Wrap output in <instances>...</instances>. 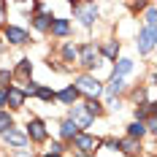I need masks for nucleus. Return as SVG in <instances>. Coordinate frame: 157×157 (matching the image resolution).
I'll return each instance as SVG.
<instances>
[{"label": "nucleus", "instance_id": "17", "mask_svg": "<svg viewBox=\"0 0 157 157\" xmlns=\"http://www.w3.org/2000/svg\"><path fill=\"white\" fill-rule=\"evenodd\" d=\"M78 133H81V130H78L71 119H63V125H60V136H63V141H73Z\"/></svg>", "mask_w": 157, "mask_h": 157}, {"label": "nucleus", "instance_id": "8", "mask_svg": "<svg viewBox=\"0 0 157 157\" xmlns=\"http://www.w3.org/2000/svg\"><path fill=\"white\" fill-rule=\"evenodd\" d=\"M73 11H76V16H78V22H81V25H84V27H92L95 25V19H98V6H92V3H90V6H73Z\"/></svg>", "mask_w": 157, "mask_h": 157}, {"label": "nucleus", "instance_id": "30", "mask_svg": "<svg viewBox=\"0 0 157 157\" xmlns=\"http://www.w3.org/2000/svg\"><path fill=\"white\" fill-rule=\"evenodd\" d=\"M14 157H33V152H30V149H19Z\"/></svg>", "mask_w": 157, "mask_h": 157}, {"label": "nucleus", "instance_id": "5", "mask_svg": "<svg viewBox=\"0 0 157 157\" xmlns=\"http://www.w3.org/2000/svg\"><path fill=\"white\" fill-rule=\"evenodd\" d=\"M68 119H71V122H73V125H76L81 133H84V130H87V127L95 122L92 117L84 111V106H81V103H73V106H71V114H68Z\"/></svg>", "mask_w": 157, "mask_h": 157}, {"label": "nucleus", "instance_id": "13", "mask_svg": "<svg viewBox=\"0 0 157 157\" xmlns=\"http://www.w3.org/2000/svg\"><path fill=\"white\" fill-rule=\"evenodd\" d=\"M119 152L127 157H138L141 155V141H133V138H119Z\"/></svg>", "mask_w": 157, "mask_h": 157}, {"label": "nucleus", "instance_id": "24", "mask_svg": "<svg viewBox=\"0 0 157 157\" xmlns=\"http://www.w3.org/2000/svg\"><path fill=\"white\" fill-rule=\"evenodd\" d=\"M78 57V46H73V44H63V60L65 63H73Z\"/></svg>", "mask_w": 157, "mask_h": 157}, {"label": "nucleus", "instance_id": "21", "mask_svg": "<svg viewBox=\"0 0 157 157\" xmlns=\"http://www.w3.org/2000/svg\"><path fill=\"white\" fill-rule=\"evenodd\" d=\"M81 106H84V111H87L92 119L103 114V103H100V100H87V103H81Z\"/></svg>", "mask_w": 157, "mask_h": 157}, {"label": "nucleus", "instance_id": "19", "mask_svg": "<svg viewBox=\"0 0 157 157\" xmlns=\"http://www.w3.org/2000/svg\"><path fill=\"white\" fill-rule=\"evenodd\" d=\"M144 136H146V127H144V122H130L127 125V138H133V141H141Z\"/></svg>", "mask_w": 157, "mask_h": 157}, {"label": "nucleus", "instance_id": "2", "mask_svg": "<svg viewBox=\"0 0 157 157\" xmlns=\"http://www.w3.org/2000/svg\"><path fill=\"white\" fill-rule=\"evenodd\" d=\"M78 65L84 68V71H95L98 65L103 63V57H100V52H98V46L95 44H81L78 46Z\"/></svg>", "mask_w": 157, "mask_h": 157}, {"label": "nucleus", "instance_id": "14", "mask_svg": "<svg viewBox=\"0 0 157 157\" xmlns=\"http://www.w3.org/2000/svg\"><path fill=\"white\" fill-rule=\"evenodd\" d=\"M52 22H54V16H52V14H46V11H38V14L33 16V27H35L38 33H49Z\"/></svg>", "mask_w": 157, "mask_h": 157}, {"label": "nucleus", "instance_id": "11", "mask_svg": "<svg viewBox=\"0 0 157 157\" xmlns=\"http://www.w3.org/2000/svg\"><path fill=\"white\" fill-rule=\"evenodd\" d=\"M78 98H81V95L76 92V87H73V84H68V87H63L60 92H54V100H60V103H65V106H73Z\"/></svg>", "mask_w": 157, "mask_h": 157}, {"label": "nucleus", "instance_id": "28", "mask_svg": "<svg viewBox=\"0 0 157 157\" xmlns=\"http://www.w3.org/2000/svg\"><path fill=\"white\" fill-rule=\"evenodd\" d=\"M100 146H106V149H114V152H117V149H119V141H117V138H103Z\"/></svg>", "mask_w": 157, "mask_h": 157}, {"label": "nucleus", "instance_id": "20", "mask_svg": "<svg viewBox=\"0 0 157 157\" xmlns=\"http://www.w3.org/2000/svg\"><path fill=\"white\" fill-rule=\"evenodd\" d=\"M130 71H133V60H127V57H119V60H117V68H114V76L125 78Z\"/></svg>", "mask_w": 157, "mask_h": 157}, {"label": "nucleus", "instance_id": "15", "mask_svg": "<svg viewBox=\"0 0 157 157\" xmlns=\"http://www.w3.org/2000/svg\"><path fill=\"white\" fill-rule=\"evenodd\" d=\"M98 52H100V57H103V60L117 63V57H119V41H109V44L98 46Z\"/></svg>", "mask_w": 157, "mask_h": 157}, {"label": "nucleus", "instance_id": "18", "mask_svg": "<svg viewBox=\"0 0 157 157\" xmlns=\"http://www.w3.org/2000/svg\"><path fill=\"white\" fill-rule=\"evenodd\" d=\"M149 117H155V100H146L144 106L136 109V122H146Z\"/></svg>", "mask_w": 157, "mask_h": 157}, {"label": "nucleus", "instance_id": "12", "mask_svg": "<svg viewBox=\"0 0 157 157\" xmlns=\"http://www.w3.org/2000/svg\"><path fill=\"white\" fill-rule=\"evenodd\" d=\"M49 33H52L54 38H68V33H71V22L63 19V16H54V22H52Z\"/></svg>", "mask_w": 157, "mask_h": 157}, {"label": "nucleus", "instance_id": "23", "mask_svg": "<svg viewBox=\"0 0 157 157\" xmlns=\"http://www.w3.org/2000/svg\"><path fill=\"white\" fill-rule=\"evenodd\" d=\"M11 127H14V117L3 109V111H0V136H3L6 130H11Z\"/></svg>", "mask_w": 157, "mask_h": 157}, {"label": "nucleus", "instance_id": "7", "mask_svg": "<svg viewBox=\"0 0 157 157\" xmlns=\"http://www.w3.org/2000/svg\"><path fill=\"white\" fill-rule=\"evenodd\" d=\"M3 35H6V41L14 44V46H25V44L30 41V33L25 30V27H16V25H6V27H3Z\"/></svg>", "mask_w": 157, "mask_h": 157}, {"label": "nucleus", "instance_id": "4", "mask_svg": "<svg viewBox=\"0 0 157 157\" xmlns=\"http://www.w3.org/2000/svg\"><path fill=\"white\" fill-rule=\"evenodd\" d=\"M100 146V141L90 136V133H78L76 138H73V149H76V155H92L95 149Z\"/></svg>", "mask_w": 157, "mask_h": 157}, {"label": "nucleus", "instance_id": "33", "mask_svg": "<svg viewBox=\"0 0 157 157\" xmlns=\"http://www.w3.org/2000/svg\"><path fill=\"white\" fill-rule=\"evenodd\" d=\"M0 52H3V46H0Z\"/></svg>", "mask_w": 157, "mask_h": 157}, {"label": "nucleus", "instance_id": "9", "mask_svg": "<svg viewBox=\"0 0 157 157\" xmlns=\"http://www.w3.org/2000/svg\"><path fill=\"white\" fill-rule=\"evenodd\" d=\"M3 92H6V106H11V109H22L25 106V92L16 87V84H8V87H3Z\"/></svg>", "mask_w": 157, "mask_h": 157}, {"label": "nucleus", "instance_id": "29", "mask_svg": "<svg viewBox=\"0 0 157 157\" xmlns=\"http://www.w3.org/2000/svg\"><path fill=\"white\" fill-rule=\"evenodd\" d=\"M8 81H11V71H0V84L8 87Z\"/></svg>", "mask_w": 157, "mask_h": 157}, {"label": "nucleus", "instance_id": "34", "mask_svg": "<svg viewBox=\"0 0 157 157\" xmlns=\"http://www.w3.org/2000/svg\"><path fill=\"white\" fill-rule=\"evenodd\" d=\"M92 157H95V155H92Z\"/></svg>", "mask_w": 157, "mask_h": 157}, {"label": "nucleus", "instance_id": "6", "mask_svg": "<svg viewBox=\"0 0 157 157\" xmlns=\"http://www.w3.org/2000/svg\"><path fill=\"white\" fill-rule=\"evenodd\" d=\"M25 136H27V141H35V144H44L49 138V130L46 125L41 122V119H30L27 127H25Z\"/></svg>", "mask_w": 157, "mask_h": 157}, {"label": "nucleus", "instance_id": "32", "mask_svg": "<svg viewBox=\"0 0 157 157\" xmlns=\"http://www.w3.org/2000/svg\"><path fill=\"white\" fill-rule=\"evenodd\" d=\"M44 157H57V155H49V152H46V155H44Z\"/></svg>", "mask_w": 157, "mask_h": 157}, {"label": "nucleus", "instance_id": "27", "mask_svg": "<svg viewBox=\"0 0 157 157\" xmlns=\"http://www.w3.org/2000/svg\"><path fill=\"white\" fill-rule=\"evenodd\" d=\"M49 155H57V157H63V152H65V146H63V141H52L49 144V149H46Z\"/></svg>", "mask_w": 157, "mask_h": 157}, {"label": "nucleus", "instance_id": "10", "mask_svg": "<svg viewBox=\"0 0 157 157\" xmlns=\"http://www.w3.org/2000/svg\"><path fill=\"white\" fill-rule=\"evenodd\" d=\"M3 141L8 144V146H14L16 152H19V149H25V146H27V136H25V130L11 127V130H6V133H3Z\"/></svg>", "mask_w": 157, "mask_h": 157}, {"label": "nucleus", "instance_id": "16", "mask_svg": "<svg viewBox=\"0 0 157 157\" xmlns=\"http://www.w3.org/2000/svg\"><path fill=\"white\" fill-rule=\"evenodd\" d=\"M103 92L109 95V98H117V95H122L125 92V78H119V76H111V81L103 87Z\"/></svg>", "mask_w": 157, "mask_h": 157}, {"label": "nucleus", "instance_id": "26", "mask_svg": "<svg viewBox=\"0 0 157 157\" xmlns=\"http://www.w3.org/2000/svg\"><path fill=\"white\" fill-rule=\"evenodd\" d=\"M38 87H41L38 81H30V78H27V81H25V87H19V90L25 92V98H33V95L38 92Z\"/></svg>", "mask_w": 157, "mask_h": 157}, {"label": "nucleus", "instance_id": "1", "mask_svg": "<svg viewBox=\"0 0 157 157\" xmlns=\"http://www.w3.org/2000/svg\"><path fill=\"white\" fill-rule=\"evenodd\" d=\"M73 87H76V92L84 95L87 100H98V98L103 95V81H100L98 76H92V73H81Z\"/></svg>", "mask_w": 157, "mask_h": 157}, {"label": "nucleus", "instance_id": "25", "mask_svg": "<svg viewBox=\"0 0 157 157\" xmlns=\"http://www.w3.org/2000/svg\"><path fill=\"white\" fill-rule=\"evenodd\" d=\"M35 98H41L44 103H52V100H54V90H52V87H38Z\"/></svg>", "mask_w": 157, "mask_h": 157}, {"label": "nucleus", "instance_id": "3", "mask_svg": "<svg viewBox=\"0 0 157 157\" xmlns=\"http://www.w3.org/2000/svg\"><path fill=\"white\" fill-rule=\"evenodd\" d=\"M155 41H157V33H155V22H146L144 25V30L138 33V41H136V46L141 54H152V49H155Z\"/></svg>", "mask_w": 157, "mask_h": 157}, {"label": "nucleus", "instance_id": "31", "mask_svg": "<svg viewBox=\"0 0 157 157\" xmlns=\"http://www.w3.org/2000/svg\"><path fill=\"white\" fill-rule=\"evenodd\" d=\"M6 109V92H3V87H0V111Z\"/></svg>", "mask_w": 157, "mask_h": 157}, {"label": "nucleus", "instance_id": "22", "mask_svg": "<svg viewBox=\"0 0 157 157\" xmlns=\"http://www.w3.org/2000/svg\"><path fill=\"white\" fill-rule=\"evenodd\" d=\"M30 73H33V63L25 57V60H19V65H16V76H22L25 81L30 78Z\"/></svg>", "mask_w": 157, "mask_h": 157}]
</instances>
